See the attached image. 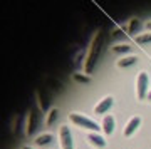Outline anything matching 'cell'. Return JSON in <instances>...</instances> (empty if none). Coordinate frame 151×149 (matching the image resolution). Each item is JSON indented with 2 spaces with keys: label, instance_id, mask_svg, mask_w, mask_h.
<instances>
[{
  "label": "cell",
  "instance_id": "obj_1",
  "mask_svg": "<svg viewBox=\"0 0 151 149\" xmlns=\"http://www.w3.org/2000/svg\"><path fill=\"white\" fill-rule=\"evenodd\" d=\"M70 121L76 124V126H81V128H86V129H91L92 133H97L99 131V126H97L94 121H91L89 117L86 116H81V114H77V112H72L70 114Z\"/></svg>",
  "mask_w": 151,
  "mask_h": 149
},
{
  "label": "cell",
  "instance_id": "obj_2",
  "mask_svg": "<svg viewBox=\"0 0 151 149\" xmlns=\"http://www.w3.org/2000/svg\"><path fill=\"white\" fill-rule=\"evenodd\" d=\"M148 87H150V79L146 72H141L136 80V92H138V99H145L148 97Z\"/></svg>",
  "mask_w": 151,
  "mask_h": 149
},
{
  "label": "cell",
  "instance_id": "obj_3",
  "mask_svg": "<svg viewBox=\"0 0 151 149\" xmlns=\"http://www.w3.org/2000/svg\"><path fill=\"white\" fill-rule=\"evenodd\" d=\"M101 44H103V34H99V35H97L96 42H94V45H92V49H91L89 62H87V65H86V70H87V72H91V70H92V65H94V62L97 60V55H99V49H101Z\"/></svg>",
  "mask_w": 151,
  "mask_h": 149
},
{
  "label": "cell",
  "instance_id": "obj_4",
  "mask_svg": "<svg viewBox=\"0 0 151 149\" xmlns=\"http://www.w3.org/2000/svg\"><path fill=\"white\" fill-rule=\"evenodd\" d=\"M60 143H62V149H74V146H72V134H70L67 126L60 128Z\"/></svg>",
  "mask_w": 151,
  "mask_h": 149
},
{
  "label": "cell",
  "instance_id": "obj_5",
  "mask_svg": "<svg viewBox=\"0 0 151 149\" xmlns=\"http://www.w3.org/2000/svg\"><path fill=\"white\" fill-rule=\"evenodd\" d=\"M113 104H114V99H113L111 96H109V97H104L103 101H101V102L96 106L94 112H96V114H104V112H109V109L113 107Z\"/></svg>",
  "mask_w": 151,
  "mask_h": 149
},
{
  "label": "cell",
  "instance_id": "obj_6",
  "mask_svg": "<svg viewBox=\"0 0 151 149\" xmlns=\"http://www.w3.org/2000/svg\"><path fill=\"white\" fill-rule=\"evenodd\" d=\"M139 124H141V117L139 116L131 117V121L128 122V126H126V129H124V136H126V138L133 136V134L136 133V129L139 128Z\"/></svg>",
  "mask_w": 151,
  "mask_h": 149
},
{
  "label": "cell",
  "instance_id": "obj_7",
  "mask_svg": "<svg viewBox=\"0 0 151 149\" xmlns=\"http://www.w3.org/2000/svg\"><path fill=\"white\" fill-rule=\"evenodd\" d=\"M87 139H89V143H91L92 146H96V148H104V146H106V139H104L103 136H99L97 133H91L87 136Z\"/></svg>",
  "mask_w": 151,
  "mask_h": 149
},
{
  "label": "cell",
  "instance_id": "obj_8",
  "mask_svg": "<svg viewBox=\"0 0 151 149\" xmlns=\"http://www.w3.org/2000/svg\"><path fill=\"white\" fill-rule=\"evenodd\" d=\"M103 131L108 136H111L114 131V117L113 116H104V121H103Z\"/></svg>",
  "mask_w": 151,
  "mask_h": 149
},
{
  "label": "cell",
  "instance_id": "obj_9",
  "mask_svg": "<svg viewBox=\"0 0 151 149\" xmlns=\"http://www.w3.org/2000/svg\"><path fill=\"white\" fill-rule=\"evenodd\" d=\"M37 121H39V114L37 111H30V119H29V126H27V134H32L37 128Z\"/></svg>",
  "mask_w": 151,
  "mask_h": 149
},
{
  "label": "cell",
  "instance_id": "obj_10",
  "mask_svg": "<svg viewBox=\"0 0 151 149\" xmlns=\"http://www.w3.org/2000/svg\"><path fill=\"white\" fill-rule=\"evenodd\" d=\"M136 62V57L134 55H131V57H126V59H121L118 62L119 67H129V65H133Z\"/></svg>",
  "mask_w": 151,
  "mask_h": 149
},
{
  "label": "cell",
  "instance_id": "obj_11",
  "mask_svg": "<svg viewBox=\"0 0 151 149\" xmlns=\"http://www.w3.org/2000/svg\"><path fill=\"white\" fill-rule=\"evenodd\" d=\"M52 141V136L50 134H42V136H39L37 139H35V143L39 144V146H45V144H49Z\"/></svg>",
  "mask_w": 151,
  "mask_h": 149
},
{
  "label": "cell",
  "instance_id": "obj_12",
  "mask_svg": "<svg viewBox=\"0 0 151 149\" xmlns=\"http://www.w3.org/2000/svg\"><path fill=\"white\" fill-rule=\"evenodd\" d=\"M113 50L116 54H126V52H129V50H131V47H129V45H114Z\"/></svg>",
  "mask_w": 151,
  "mask_h": 149
},
{
  "label": "cell",
  "instance_id": "obj_13",
  "mask_svg": "<svg viewBox=\"0 0 151 149\" xmlns=\"http://www.w3.org/2000/svg\"><path fill=\"white\" fill-rule=\"evenodd\" d=\"M136 42L138 44H150L151 42V34H145V35L136 37Z\"/></svg>",
  "mask_w": 151,
  "mask_h": 149
},
{
  "label": "cell",
  "instance_id": "obj_14",
  "mask_svg": "<svg viewBox=\"0 0 151 149\" xmlns=\"http://www.w3.org/2000/svg\"><path fill=\"white\" fill-rule=\"evenodd\" d=\"M57 119V109H52L50 111V116H49V119H47V124H52Z\"/></svg>",
  "mask_w": 151,
  "mask_h": 149
},
{
  "label": "cell",
  "instance_id": "obj_15",
  "mask_svg": "<svg viewBox=\"0 0 151 149\" xmlns=\"http://www.w3.org/2000/svg\"><path fill=\"white\" fill-rule=\"evenodd\" d=\"M139 27V20L138 19H133L131 20V25H129V32H134V29H138Z\"/></svg>",
  "mask_w": 151,
  "mask_h": 149
},
{
  "label": "cell",
  "instance_id": "obj_16",
  "mask_svg": "<svg viewBox=\"0 0 151 149\" xmlns=\"http://www.w3.org/2000/svg\"><path fill=\"white\" fill-rule=\"evenodd\" d=\"M74 79L76 80H81V82H89V77H86V75H79V74H76Z\"/></svg>",
  "mask_w": 151,
  "mask_h": 149
},
{
  "label": "cell",
  "instance_id": "obj_17",
  "mask_svg": "<svg viewBox=\"0 0 151 149\" xmlns=\"http://www.w3.org/2000/svg\"><path fill=\"white\" fill-rule=\"evenodd\" d=\"M146 27H148V30L151 32V22H148V24H146Z\"/></svg>",
  "mask_w": 151,
  "mask_h": 149
},
{
  "label": "cell",
  "instance_id": "obj_18",
  "mask_svg": "<svg viewBox=\"0 0 151 149\" xmlns=\"http://www.w3.org/2000/svg\"><path fill=\"white\" fill-rule=\"evenodd\" d=\"M148 99H150V101H151V91L148 92Z\"/></svg>",
  "mask_w": 151,
  "mask_h": 149
},
{
  "label": "cell",
  "instance_id": "obj_19",
  "mask_svg": "<svg viewBox=\"0 0 151 149\" xmlns=\"http://www.w3.org/2000/svg\"><path fill=\"white\" fill-rule=\"evenodd\" d=\"M24 149H32V148H29V146H24Z\"/></svg>",
  "mask_w": 151,
  "mask_h": 149
}]
</instances>
